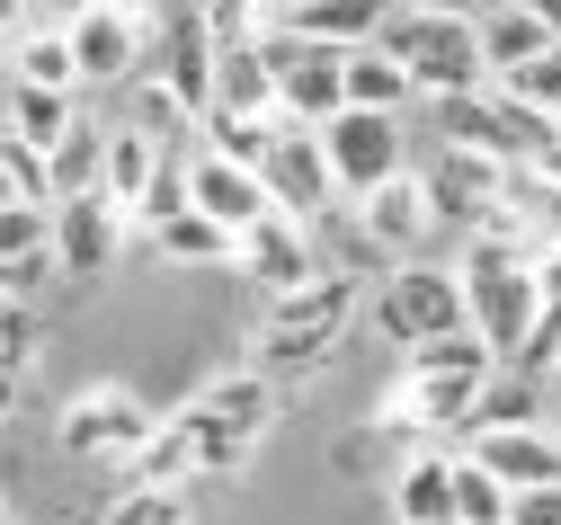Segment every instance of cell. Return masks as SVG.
<instances>
[{"mask_svg":"<svg viewBox=\"0 0 561 525\" xmlns=\"http://www.w3.org/2000/svg\"><path fill=\"white\" fill-rule=\"evenodd\" d=\"M490 374H500V356H490L472 330L419 339V347L401 356V384H392L383 419H410V427H428V436L446 445V436H463V427H472V401H481Z\"/></svg>","mask_w":561,"mask_h":525,"instance_id":"1","label":"cell"},{"mask_svg":"<svg viewBox=\"0 0 561 525\" xmlns=\"http://www.w3.org/2000/svg\"><path fill=\"white\" fill-rule=\"evenodd\" d=\"M179 427L196 445V472L205 481H241L250 455H259V436L276 427V384L259 365H232V374H215V384H196V401L179 410Z\"/></svg>","mask_w":561,"mask_h":525,"instance_id":"2","label":"cell"},{"mask_svg":"<svg viewBox=\"0 0 561 525\" xmlns=\"http://www.w3.org/2000/svg\"><path fill=\"white\" fill-rule=\"evenodd\" d=\"M455 276H463V321H472V339L508 365V356L526 347L535 312H543L535 250H526V241H490V232H472V250L455 259Z\"/></svg>","mask_w":561,"mask_h":525,"instance_id":"3","label":"cell"},{"mask_svg":"<svg viewBox=\"0 0 561 525\" xmlns=\"http://www.w3.org/2000/svg\"><path fill=\"white\" fill-rule=\"evenodd\" d=\"M375 45L410 71L419 99H463V90H490L481 71V45H472V19H437L419 0H392V19L375 27Z\"/></svg>","mask_w":561,"mask_h":525,"instance_id":"4","label":"cell"},{"mask_svg":"<svg viewBox=\"0 0 561 525\" xmlns=\"http://www.w3.org/2000/svg\"><path fill=\"white\" fill-rule=\"evenodd\" d=\"M144 71L187 116H205V99H215V19L196 0H144Z\"/></svg>","mask_w":561,"mask_h":525,"instance_id":"5","label":"cell"},{"mask_svg":"<svg viewBox=\"0 0 561 525\" xmlns=\"http://www.w3.org/2000/svg\"><path fill=\"white\" fill-rule=\"evenodd\" d=\"M312 142H321V161H330V187L357 205L366 187H383V179H401L410 170V116H375V107H339L330 125H312Z\"/></svg>","mask_w":561,"mask_h":525,"instance_id":"6","label":"cell"},{"mask_svg":"<svg viewBox=\"0 0 561 525\" xmlns=\"http://www.w3.org/2000/svg\"><path fill=\"white\" fill-rule=\"evenodd\" d=\"M375 330L419 347V339H446V330H472L463 321V276L437 267V259H401L383 285H375Z\"/></svg>","mask_w":561,"mask_h":525,"instance_id":"7","label":"cell"},{"mask_svg":"<svg viewBox=\"0 0 561 525\" xmlns=\"http://www.w3.org/2000/svg\"><path fill=\"white\" fill-rule=\"evenodd\" d=\"M152 427H161V410H144L125 384H90V392H72V410H62L54 436H62V455H72V464H107L116 472Z\"/></svg>","mask_w":561,"mask_h":525,"instance_id":"8","label":"cell"},{"mask_svg":"<svg viewBox=\"0 0 561 525\" xmlns=\"http://www.w3.org/2000/svg\"><path fill=\"white\" fill-rule=\"evenodd\" d=\"M259 54H267V81H276V116L330 125L347 107L339 99V45H304L295 27H259Z\"/></svg>","mask_w":561,"mask_h":525,"instance_id":"9","label":"cell"},{"mask_svg":"<svg viewBox=\"0 0 561 525\" xmlns=\"http://www.w3.org/2000/svg\"><path fill=\"white\" fill-rule=\"evenodd\" d=\"M62 45H72L81 90H125L144 71V0H99V10L62 27Z\"/></svg>","mask_w":561,"mask_h":525,"instance_id":"10","label":"cell"},{"mask_svg":"<svg viewBox=\"0 0 561 525\" xmlns=\"http://www.w3.org/2000/svg\"><path fill=\"white\" fill-rule=\"evenodd\" d=\"M125 241H134V232H125V214H116L99 187L54 196V267H62V276H81V285L107 276V267L125 259Z\"/></svg>","mask_w":561,"mask_h":525,"instance_id":"11","label":"cell"},{"mask_svg":"<svg viewBox=\"0 0 561 525\" xmlns=\"http://www.w3.org/2000/svg\"><path fill=\"white\" fill-rule=\"evenodd\" d=\"M259 187H267V205H276V214H295V222H321V214L339 205V187H330V161H321L312 125H286V134L267 142Z\"/></svg>","mask_w":561,"mask_h":525,"instance_id":"12","label":"cell"},{"mask_svg":"<svg viewBox=\"0 0 561 525\" xmlns=\"http://www.w3.org/2000/svg\"><path fill=\"white\" fill-rule=\"evenodd\" d=\"M500 179H508V161L463 152V142H437V161L419 170V187H428V214H437V222H463V232H481V222H490V205H500Z\"/></svg>","mask_w":561,"mask_h":525,"instance_id":"13","label":"cell"},{"mask_svg":"<svg viewBox=\"0 0 561 525\" xmlns=\"http://www.w3.org/2000/svg\"><path fill=\"white\" fill-rule=\"evenodd\" d=\"M357 304H366V285L347 276V267H321V276H304V285H286V294H267V321H259V330H286V339H347Z\"/></svg>","mask_w":561,"mask_h":525,"instance_id":"14","label":"cell"},{"mask_svg":"<svg viewBox=\"0 0 561 525\" xmlns=\"http://www.w3.org/2000/svg\"><path fill=\"white\" fill-rule=\"evenodd\" d=\"M232 267H241L250 285H267V294H286V285L321 276V250H312V222H295V214H259L250 232H232Z\"/></svg>","mask_w":561,"mask_h":525,"instance_id":"15","label":"cell"},{"mask_svg":"<svg viewBox=\"0 0 561 525\" xmlns=\"http://www.w3.org/2000/svg\"><path fill=\"white\" fill-rule=\"evenodd\" d=\"M357 232H366L383 259H419V250L437 241V214H428V187H419V170H401V179H383V187L357 196Z\"/></svg>","mask_w":561,"mask_h":525,"instance_id":"16","label":"cell"},{"mask_svg":"<svg viewBox=\"0 0 561 525\" xmlns=\"http://www.w3.org/2000/svg\"><path fill=\"white\" fill-rule=\"evenodd\" d=\"M187 205L205 214V222H224V232H250L259 214H276L267 205V187H259V170H241V161H224V152H187Z\"/></svg>","mask_w":561,"mask_h":525,"instance_id":"17","label":"cell"},{"mask_svg":"<svg viewBox=\"0 0 561 525\" xmlns=\"http://www.w3.org/2000/svg\"><path fill=\"white\" fill-rule=\"evenodd\" d=\"M455 455H472L490 481H508V490L561 481V436H552V427H472Z\"/></svg>","mask_w":561,"mask_h":525,"instance_id":"18","label":"cell"},{"mask_svg":"<svg viewBox=\"0 0 561 525\" xmlns=\"http://www.w3.org/2000/svg\"><path fill=\"white\" fill-rule=\"evenodd\" d=\"M392 516L401 525H455V445H419L392 464Z\"/></svg>","mask_w":561,"mask_h":525,"instance_id":"19","label":"cell"},{"mask_svg":"<svg viewBox=\"0 0 561 525\" xmlns=\"http://www.w3.org/2000/svg\"><path fill=\"white\" fill-rule=\"evenodd\" d=\"M205 107H232V116H267V107H276V81H267L259 27L215 36V99H205Z\"/></svg>","mask_w":561,"mask_h":525,"instance_id":"20","label":"cell"},{"mask_svg":"<svg viewBox=\"0 0 561 525\" xmlns=\"http://www.w3.org/2000/svg\"><path fill=\"white\" fill-rule=\"evenodd\" d=\"M339 99H347V107H375V116H410V107H419L410 71H401L383 45H347V54H339Z\"/></svg>","mask_w":561,"mask_h":525,"instance_id":"21","label":"cell"},{"mask_svg":"<svg viewBox=\"0 0 561 525\" xmlns=\"http://www.w3.org/2000/svg\"><path fill=\"white\" fill-rule=\"evenodd\" d=\"M472 45H481V71H490V81H508V71H526V62L552 45V27L526 19L517 0H490V10L472 19Z\"/></svg>","mask_w":561,"mask_h":525,"instance_id":"22","label":"cell"},{"mask_svg":"<svg viewBox=\"0 0 561 525\" xmlns=\"http://www.w3.org/2000/svg\"><path fill=\"white\" fill-rule=\"evenodd\" d=\"M0 125L36 152H54L62 134L81 125V90H27V81H0Z\"/></svg>","mask_w":561,"mask_h":525,"instance_id":"23","label":"cell"},{"mask_svg":"<svg viewBox=\"0 0 561 525\" xmlns=\"http://www.w3.org/2000/svg\"><path fill=\"white\" fill-rule=\"evenodd\" d=\"M125 125L144 134L152 152H170V161H187V152H196V116L152 81V71H134V81H125Z\"/></svg>","mask_w":561,"mask_h":525,"instance_id":"24","label":"cell"},{"mask_svg":"<svg viewBox=\"0 0 561 525\" xmlns=\"http://www.w3.org/2000/svg\"><path fill=\"white\" fill-rule=\"evenodd\" d=\"M144 250H152L161 267H232V232H224V222H205L196 205H179L170 222H152Z\"/></svg>","mask_w":561,"mask_h":525,"instance_id":"25","label":"cell"},{"mask_svg":"<svg viewBox=\"0 0 561 525\" xmlns=\"http://www.w3.org/2000/svg\"><path fill=\"white\" fill-rule=\"evenodd\" d=\"M0 81H27V90H81L62 27H19L10 45H0Z\"/></svg>","mask_w":561,"mask_h":525,"instance_id":"26","label":"cell"},{"mask_svg":"<svg viewBox=\"0 0 561 525\" xmlns=\"http://www.w3.org/2000/svg\"><path fill=\"white\" fill-rule=\"evenodd\" d=\"M383 19H392V0H304L286 27H295L304 45H339V54H347V45H375Z\"/></svg>","mask_w":561,"mask_h":525,"instance_id":"27","label":"cell"},{"mask_svg":"<svg viewBox=\"0 0 561 525\" xmlns=\"http://www.w3.org/2000/svg\"><path fill=\"white\" fill-rule=\"evenodd\" d=\"M161 161H170V152H152V142L134 134V125H107V142H99V196L125 214L134 196L152 187V170H161Z\"/></svg>","mask_w":561,"mask_h":525,"instance_id":"28","label":"cell"},{"mask_svg":"<svg viewBox=\"0 0 561 525\" xmlns=\"http://www.w3.org/2000/svg\"><path fill=\"white\" fill-rule=\"evenodd\" d=\"M286 125H295V116H276V107H267V116L205 107V116H196V142H205V152H224V161H241V170H259V161H267V142L286 134Z\"/></svg>","mask_w":561,"mask_h":525,"instance_id":"29","label":"cell"},{"mask_svg":"<svg viewBox=\"0 0 561 525\" xmlns=\"http://www.w3.org/2000/svg\"><path fill=\"white\" fill-rule=\"evenodd\" d=\"M472 427H552L543 419V392H535V374H517V365H500L481 384V401H472ZM463 427V436H472Z\"/></svg>","mask_w":561,"mask_h":525,"instance_id":"30","label":"cell"},{"mask_svg":"<svg viewBox=\"0 0 561 525\" xmlns=\"http://www.w3.org/2000/svg\"><path fill=\"white\" fill-rule=\"evenodd\" d=\"M330 356H339V339H286V330H259L250 339V365L267 374V384H312Z\"/></svg>","mask_w":561,"mask_h":525,"instance_id":"31","label":"cell"},{"mask_svg":"<svg viewBox=\"0 0 561 525\" xmlns=\"http://www.w3.org/2000/svg\"><path fill=\"white\" fill-rule=\"evenodd\" d=\"M99 142H107V125L99 116H81L72 134L45 152V170H54V196H81V187H99Z\"/></svg>","mask_w":561,"mask_h":525,"instance_id":"32","label":"cell"},{"mask_svg":"<svg viewBox=\"0 0 561 525\" xmlns=\"http://www.w3.org/2000/svg\"><path fill=\"white\" fill-rule=\"evenodd\" d=\"M45 250H54V205L0 196V267H19V259H45Z\"/></svg>","mask_w":561,"mask_h":525,"instance_id":"33","label":"cell"},{"mask_svg":"<svg viewBox=\"0 0 561 525\" xmlns=\"http://www.w3.org/2000/svg\"><path fill=\"white\" fill-rule=\"evenodd\" d=\"M455 525H508V481H490L472 455H455Z\"/></svg>","mask_w":561,"mask_h":525,"instance_id":"34","label":"cell"},{"mask_svg":"<svg viewBox=\"0 0 561 525\" xmlns=\"http://www.w3.org/2000/svg\"><path fill=\"white\" fill-rule=\"evenodd\" d=\"M490 90H508V99H526L535 116H561V36L526 62V71H508V81H490Z\"/></svg>","mask_w":561,"mask_h":525,"instance_id":"35","label":"cell"},{"mask_svg":"<svg viewBox=\"0 0 561 525\" xmlns=\"http://www.w3.org/2000/svg\"><path fill=\"white\" fill-rule=\"evenodd\" d=\"M99 525H196V516H187V490H116Z\"/></svg>","mask_w":561,"mask_h":525,"instance_id":"36","label":"cell"},{"mask_svg":"<svg viewBox=\"0 0 561 525\" xmlns=\"http://www.w3.org/2000/svg\"><path fill=\"white\" fill-rule=\"evenodd\" d=\"M0 365H19V374L36 365V312H27V304L0 312Z\"/></svg>","mask_w":561,"mask_h":525,"instance_id":"37","label":"cell"},{"mask_svg":"<svg viewBox=\"0 0 561 525\" xmlns=\"http://www.w3.org/2000/svg\"><path fill=\"white\" fill-rule=\"evenodd\" d=\"M508 525H561V481H535V490H508Z\"/></svg>","mask_w":561,"mask_h":525,"instance_id":"38","label":"cell"},{"mask_svg":"<svg viewBox=\"0 0 561 525\" xmlns=\"http://www.w3.org/2000/svg\"><path fill=\"white\" fill-rule=\"evenodd\" d=\"M535 285H543V294H561V232H552V241H535Z\"/></svg>","mask_w":561,"mask_h":525,"instance_id":"39","label":"cell"},{"mask_svg":"<svg viewBox=\"0 0 561 525\" xmlns=\"http://www.w3.org/2000/svg\"><path fill=\"white\" fill-rule=\"evenodd\" d=\"M81 10H99V0H36V27H72Z\"/></svg>","mask_w":561,"mask_h":525,"instance_id":"40","label":"cell"},{"mask_svg":"<svg viewBox=\"0 0 561 525\" xmlns=\"http://www.w3.org/2000/svg\"><path fill=\"white\" fill-rule=\"evenodd\" d=\"M19 401H27V374H19V365H0V419H19Z\"/></svg>","mask_w":561,"mask_h":525,"instance_id":"41","label":"cell"},{"mask_svg":"<svg viewBox=\"0 0 561 525\" xmlns=\"http://www.w3.org/2000/svg\"><path fill=\"white\" fill-rule=\"evenodd\" d=\"M295 10H304V0H250V27H286Z\"/></svg>","mask_w":561,"mask_h":525,"instance_id":"42","label":"cell"},{"mask_svg":"<svg viewBox=\"0 0 561 525\" xmlns=\"http://www.w3.org/2000/svg\"><path fill=\"white\" fill-rule=\"evenodd\" d=\"M19 27H36V0H0V45H10Z\"/></svg>","mask_w":561,"mask_h":525,"instance_id":"43","label":"cell"},{"mask_svg":"<svg viewBox=\"0 0 561 525\" xmlns=\"http://www.w3.org/2000/svg\"><path fill=\"white\" fill-rule=\"evenodd\" d=\"M419 10H437V19H481L490 0H419Z\"/></svg>","mask_w":561,"mask_h":525,"instance_id":"44","label":"cell"},{"mask_svg":"<svg viewBox=\"0 0 561 525\" xmlns=\"http://www.w3.org/2000/svg\"><path fill=\"white\" fill-rule=\"evenodd\" d=\"M517 10H526V19H543V27L561 36V0H517Z\"/></svg>","mask_w":561,"mask_h":525,"instance_id":"45","label":"cell"},{"mask_svg":"<svg viewBox=\"0 0 561 525\" xmlns=\"http://www.w3.org/2000/svg\"><path fill=\"white\" fill-rule=\"evenodd\" d=\"M0 525H19V499H10V481H0Z\"/></svg>","mask_w":561,"mask_h":525,"instance_id":"46","label":"cell"},{"mask_svg":"<svg viewBox=\"0 0 561 525\" xmlns=\"http://www.w3.org/2000/svg\"><path fill=\"white\" fill-rule=\"evenodd\" d=\"M543 374H552V384H561V347H552V365H543Z\"/></svg>","mask_w":561,"mask_h":525,"instance_id":"47","label":"cell"},{"mask_svg":"<svg viewBox=\"0 0 561 525\" xmlns=\"http://www.w3.org/2000/svg\"><path fill=\"white\" fill-rule=\"evenodd\" d=\"M10 304H19V294H10V285H0V312H10Z\"/></svg>","mask_w":561,"mask_h":525,"instance_id":"48","label":"cell"},{"mask_svg":"<svg viewBox=\"0 0 561 525\" xmlns=\"http://www.w3.org/2000/svg\"><path fill=\"white\" fill-rule=\"evenodd\" d=\"M0 196H10V170H0Z\"/></svg>","mask_w":561,"mask_h":525,"instance_id":"49","label":"cell"},{"mask_svg":"<svg viewBox=\"0 0 561 525\" xmlns=\"http://www.w3.org/2000/svg\"><path fill=\"white\" fill-rule=\"evenodd\" d=\"M552 436H561V419H552Z\"/></svg>","mask_w":561,"mask_h":525,"instance_id":"50","label":"cell"}]
</instances>
